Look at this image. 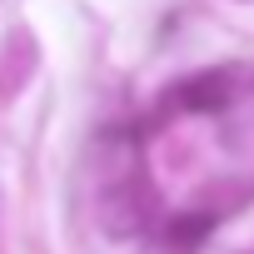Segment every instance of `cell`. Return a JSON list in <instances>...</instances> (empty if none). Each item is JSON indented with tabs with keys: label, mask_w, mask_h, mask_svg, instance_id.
Returning <instances> with one entry per match:
<instances>
[{
	"label": "cell",
	"mask_w": 254,
	"mask_h": 254,
	"mask_svg": "<svg viewBox=\"0 0 254 254\" xmlns=\"http://www.w3.org/2000/svg\"><path fill=\"white\" fill-rule=\"evenodd\" d=\"M150 214H155V190H150L140 175L115 180V185L105 190V199H100V224H105L115 239L140 234V229L150 224Z\"/></svg>",
	"instance_id": "cell-1"
},
{
	"label": "cell",
	"mask_w": 254,
	"mask_h": 254,
	"mask_svg": "<svg viewBox=\"0 0 254 254\" xmlns=\"http://www.w3.org/2000/svg\"><path fill=\"white\" fill-rule=\"evenodd\" d=\"M35 65H40V45H35V35H30V30H10L5 45H0V105H10V100L30 85Z\"/></svg>",
	"instance_id": "cell-2"
},
{
	"label": "cell",
	"mask_w": 254,
	"mask_h": 254,
	"mask_svg": "<svg viewBox=\"0 0 254 254\" xmlns=\"http://www.w3.org/2000/svg\"><path fill=\"white\" fill-rule=\"evenodd\" d=\"M180 105L185 110H219V105H229V75H199V80L180 85Z\"/></svg>",
	"instance_id": "cell-3"
},
{
	"label": "cell",
	"mask_w": 254,
	"mask_h": 254,
	"mask_svg": "<svg viewBox=\"0 0 254 254\" xmlns=\"http://www.w3.org/2000/svg\"><path fill=\"white\" fill-rule=\"evenodd\" d=\"M209 229H214V214H185V219H175V224H170V239H175V249H185V244L194 249Z\"/></svg>",
	"instance_id": "cell-4"
}]
</instances>
